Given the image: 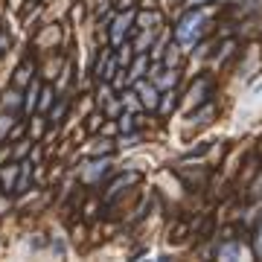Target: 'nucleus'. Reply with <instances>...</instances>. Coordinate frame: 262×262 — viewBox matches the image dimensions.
Segmentation results:
<instances>
[{"mask_svg":"<svg viewBox=\"0 0 262 262\" xmlns=\"http://www.w3.org/2000/svg\"><path fill=\"white\" fill-rule=\"evenodd\" d=\"M192 3H201V0H192Z\"/></svg>","mask_w":262,"mask_h":262,"instance_id":"7ed1b4c3","label":"nucleus"},{"mask_svg":"<svg viewBox=\"0 0 262 262\" xmlns=\"http://www.w3.org/2000/svg\"><path fill=\"white\" fill-rule=\"evenodd\" d=\"M128 18H131V15H125V18L117 20V29H114V41H120V38H122V27L128 24Z\"/></svg>","mask_w":262,"mask_h":262,"instance_id":"f03ea898","label":"nucleus"},{"mask_svg":"<svg viewBox=\"0 0 262 262\" xmlns=\"http://www.w3.org/2000/svg\"><path fill=\"white\" fill-rule=\"evenodd\" d=\"M140 91H143V99H146V105H149V108H155V105H158V96H155V91H151V88H146V84H140Z\"/></svg>","mask_w":262,"mask_h":262,"instance_id":"f257e3e1","label":"nucleus"}]
</instances>
